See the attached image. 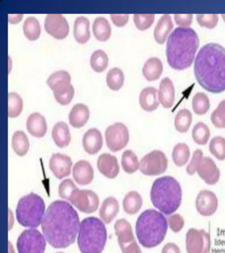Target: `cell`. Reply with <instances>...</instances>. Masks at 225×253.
Here are the masks:
<instances>
[{
	"instance_id": "cell-1",
	"label": "cell",
	"mask_w": 225,
	"mask_h": 253,
	"mask_svg": "<svg viewBox=\"0 0 225 253\" xmlns=\"http://www.w3.org/2000/svg\"><path fill=\"white\" fill-rule=\"evenodd\" d=\"M80 217L68 202L56 201L48 206L42 221L46 240L55 249H66L76 241Z\"/></svg>"
},
{
	"instance_id": "cell-2",
	"label": "cell",
	"mask_w": 225,
	"mask_h": 253,
	"mask_svg": "<svg viewBox=\"0 0 225 253\" xmlns=\"http://www.w3.org/2000/svg\"><path fill=\"white\" fill-rule=\"evenodd\" d=\"M197 83L209 92L219 94L225 90V48L209 43L199 49L194 62Z\"/></svg>"
},
{
	"instance_id": "cell-3",
	"label": "cell",
	"mask_w": 225,
	"mask_h": 253,
	"mask_svg": "<svg viewBox=\"0 0 225 253\" xmlns=\"http://www.w3.org/2000/svg\"><path fill=\"white\" fill-rule=\"evenodd\" d=\"M199 45L196 32L190 27H178L172 32L167 43L168 63L175 70H185L192 65Z\"/></svg>"
},
{
	"instance_id": "cell-4",
	"label": "cell",
	"mask_w": 225,
	"mask_h": 253,
	"mask_svg": "<svg viewBox=\"0 0 225 253\" xmlns=\"http://www.w3.org/2000/svg\"><path fill=\"white\" fill-rule=\"evenodd\" d=\"M167 219L155 209H147L138 217L135 233L138 241L143 247L153 249L159 246L167 236Z\"/></svg>"
},
{
	"instance_id": "cell-5",
	"label": "cell",
	"mask_w": 225,
	"mask_h": 253,
	"mask_svg": "<svg viewBox=\"0 0 225 253\" xmlns=\"http://www.w3.org/2000/svg\"><path fill=\"white\" fill-rule=\"evenodd\" d=\"M150 197L154 207L166 216L176 213L182 201V189L176 178L165 175L152 185Z\"/></svg>"
},
{
	"instance_id": "cell-6",
	"label": "cell",
	"mask_w": 225,
	"mask_h": 253,
	"mask_svg": "<svg viewBox=\"0 0 225 253\" xmlns=\"http://www.w3.org/2000/svg\"><path fill=\"white\" fill-rule=\"evenodd\" d=\"M107 240V231L103 221L98 217H88L80 223L78 237L82 253H102Z\"/></svg>"
},
{
	"instance_id": "cell-7",
	"label": "cell",
	"mask_w": 225,
	"mask_h": 253,
	"mask_svg": "<svg viewBox=\"0 0 225 253\" xmlns=\"http://www.w3.org/2000/svg\"><path fill=\"white\" fill-rule=\"evenodd\" d=\"M46 206L44 200L36 193H31L19 200L16 209V217L19 224L31 229L42 223Z\"/></svg>"
},
{
	"instance_id": "cell-8",
	"label": "cell",
	"mask_w": 225,
	"mask_h": 253,
	"mask_svg": "<svg viewBox=\"0 0 225 253\" xmlns=\"http://www.w3.org/2000/svg\"><path fill=\"white\" fill-rule=\"evenodd\" d=\"M46 247V239L36 229H25L17 239L18 253H45Z\"/></svg>"
},
{
	"instance_id": "cell-9",
	"label": "cell",
	"mask_w": 225,
	"mask_h": 253,
	"mask_svg": "<svg viewBox=\"0 0 225 253\" xmlns=\"http://www.w3.org/2000/svg\"><path fill=\"white\" fill-rule=\"evenodd\" d=\"M169 167V160L165 152L155 150L140 160L139 170L146 176H159L165 173Z\"/></svg>"
},
{
	"instance_id": "cell-10",
	"label": "cell",
	"mask_w": 225,
	"mask_h": 253,
	"mask_svg": "<svg viewBox=\"0 0 225 253\" xmlns=\"http://www.w3.org/2000/svg\"><path fill=\"white\" fill-rule=\"evenodd\" d=\"M70 201L74 207L82 212L93 213L99 206V198L92 190H80L78 187L73 191L69 197Z\"/></svg>"
},
{
	"instance_id": "cell-11",
	"label": "cell",
	"mask_w": 225,
	"mask_h": 253,
	"mask_svg": "<svg viewBox=\"0 0 225 253\" xmlns=\"http://www.w3.org/2000/svg\"><path fill=\"white\" fill-rule=\"evenodd\" d=\"M106 145L110 151L116 152L125 148L130 140L127 126L120 122L108 126L105 131Z\"/></svg>"
},
{
	"instance_id": "cell-12",
	"label": "cell",
	"mask_w": 225,
	"mask_h": 253,
	"mask_svg": "<svg viewBox=\"0 0 225 253\" xmlns=\"http://www.w3.org/2000/svg\"><path fill=\"white\" fill-rule=\"evenodd\" d=\"M211 248L210 235L204 229L190 228L185 234L187 253H209Z\"/></svg>"
},
{
	"instance_id": "cell-13",
	"label": "cell",
	"mask_w": 225,
	"mask_h": 253,
	"mask_svg": "<svg viewBox=\"0 0 225 253\" xmlns=\"http://www.w3.org/2000/svg\"><path fill=\"white\" fill-rule=\"evenodd\" d=\"M219 207V200L216 194L210 190L203 189L199 192L195 199V209L203 217L214 215Z\"/></svg>"
},
{
	"instance_id": "cell-14",
	"label": "cell",
	"mask_w": 225,
	"mask_h": 253,
	"mask_svg": "<svg viewBox=\"0 0 225 253\" xmlns=\"http://www.w3.org/2000/svg\"><path fill=\"white\" fill-rule=\"evenodd\" d=\"M45 29L47 33L58 40L66 39L70 32L68 21L61 14H48L45 18Z\"/></svg>"
},
{
	"instance_id": "cell-15",
	"label": "cell",
	"mask_w": 225,
	"mask_h": 253,
	"mask_svg": "<svg viewBox=\"0 0 225 253\" xmlns=\"http://www.w3.org/2000/svg\"><path fill=\"white\" fill-rule=\"evenodd\" d=\"M197 174L209 185H216L220 180V169L214 160L208 156H203L197 168Z\"/></svg>"
},
{
	"instance_id": "cell-16",
	"label": "cell",
	"mask_w": 225,
	"mask_h": 253,
	"mask_svg": "<svg viewBox=\"0 0 225 253\" xmlns=\"http://www.w3.org/2000/svg\"><path fill=\"white\" fill-rule=\"evenodd\" d=\"M47 84L54 92L55 98L68 92L74 88L71 84V76L68 71H58L52 73L46 81Z\"/></svg>"
},
{
	"instance_id": "cell-17",
	"label": "cell",
	"mask_w": 225,
	"mask_h": 253,
	"mask_svg": "<svg viewBox=\"0 0 225 253\" xmlns=\"http://www.w3.org/2000/svg\"><path fill=\"white\" fill-rule=\"evenodd\" d=\"M73 162L70 156L60 153L53 154L49 161V168L58 179L70 175Z\"/></svg>"
},
{
	"instance_id": "cell-18",
	"label": "cell",
	"mask_w": 225,
	"mask_h": 253,
	"mask_svg": "<svg viewBox=\"0 0 225 253\" xmlns=\"http://www.w3.org/2000/svg\"><path fill=\"white\" fill-rule=\"evenodd\" d=\"M97 168L100 173L108 179H114L120 172L117 158L108 153H103L98 156Z\"/></svg>"
},
{
	"instance_id": "cell-19",
	"label": "cell",
	"mask_w": 225,
	"mask_h": 253,
	"mask_svg": "<svg viewBox=\"0 0 225 253\" xmlns=\"http://www.w3.org/2000/svg\"><path fill=\"white\" fill-rule=\"evenodd\" d=\"M73 177L79 185H90L94 179V169L91 164L84 160L76 162L73 168Z\"/></svg>"
},
{
	"instance_id": "cell-20",
	"label": "cell",
	"mask_w": 225,
	"mask_h": 253,
	"mask_svg": "<svg viewBox=\"0 0 225 253\" xmlns=\"http://www.w3.org/2000/svg\"><path fill=\"white\" fill-rule=\"evenodd\" d=\"M82 142L85 151L90 155H94L101 150L103 144L101 132L97 128H90L84 134Z\"/></svg>"
},
{
	"instance_id": "cell-21",
	"label": "cell",
	"mask_w": 225,
	"mask_h": 253,
	"mask_svg": "<svg viewBox=\"0 0 225 253\" xmlns=\"http://www.w3.org/2000/svg\"><path fill=\"white\" fill-rule=\"evenodd\" d=\"M159 103V91L154 87H146L140 92L139 104L144 111L153 112L157 110Z\"/></svg>"
},
{
	"instance_id": "cell-22",
	"label": "cell",
	"mask_w": 225,
	"mask_h": 253,
	"mask_svg": "<svg viewBox=\"0 0 225 253\" xmlns=\"http://www.w3.org/2000/svg\"><path fill=\"white\" fill-rule=\"evenodd\" d=\"M27 129L31 135L42 138L47 132L46 119L38 112L33 113L27 120Z\"/></svg>"
},
{
	"instance_id": "cell-23",
	"label": "cell",
	"mask_w": 225,
	"mask_h": 253,
	"mask_svg": "<svg viewBox=\"0 0 225 253\" xmlns=\"http://www.w3.org/2000/svg\"><path fill=\"white\" fill-rule=\"evenodd\" d=\"M159 100L165 108H172L175 100V89L169 77L162 79L159 85Z\"/></svg>"
},
{
	"instance_id": "cell-24",
	"label": "cell",
	"mask_w": 225,
	"mask_h": 253,
	"mask_svg": "<svg viewBox=\"0 0 225 253\" xmlns=\"http://www.w3.org/2000/svg\"><path fill=\"white\" fill-rule=\"evenodd\" d=\"M90 112L88 106L82 103L74 105L69 114V122L74 128L83 127L90 119Z\"/></svg>"
},
{
	"instance_id": "cell-25",
	"label": "cell",
	"mask_w": 225,
	"mask_h": 253,
	"mask_svg": "<svg viewBox=\"0 0 225 253\" xmlns=\"http://www.w3.org/2000/svg\"><path fill=\"white\" fill-rule=\"evenodd\" d=\"M120 211L118 200L113 197L106 198L100 207L99 215L103 222L106 224L111 223Z\"/></svg>"
},
{
	"instance_id": "cell-26",
	"label": "cell",
	"mask_w": 225,
	"mask_h": 253,
	"mask_svg": "<svg viewBox=\"0 0 225 253\" xmlns=\"http://www.w3.org/2000/svg\"><path fill=\"white\" fill-rule=\"evenodd\" d=\"M173 23L170 15L165 14L162 16L154 30L155 41L159 44H163L167 41L168 35L173 30Z\"/></svg>"
},
{
	"instance_id": "cell-27",
	"label": "cell",
	"mask_w": 225,
	"mask_h": 253,
	"mask_svg": "<svg viewBox=\"0 0 225 253\" xmlns=\"http://www.w3.org/2000/svg\"><path fill=\"white\" fill-rule=\"evenodd\" d=\"M52 137L59 148L67 147L71 142V134L68 124L64 122L56 123L53 126Z\"/></svg>"
},
{
	"instance_id": "cell-28",
	"label": "cell",
	"mask_w": 225,
	"mask_h": 253,
	"mask_svg": "<svg viewBox=\"0 0 225 253\" xmlns=\"http://www.w3.org/2000/svg\"><path fill=\"white\" fill-rule=\"evenodd\" d=\"M90 21L88 18L81 16L74 22V36L78 43L84 44L88 42L90 37Z\"/></svg>"
},
{
	"instance_id": "cell-29",
	"label": "cell",
	"mask_w": 225,
	"mask_h": 253,
	"mask_svg": "<svg viewBox=\"0 0 225 253\" xmlns=\"http://www.w3.org/2000/svg\"><path fill=\"white\" fill-rule=\"evenodd\" d=\"M163 71V65L158 57L148 59L143 65V75L148 81L158 80Z\"/></svg>"
},
{
	"instance_id": "cell-30",
	"label": "cell",
	"mask_w": 225,
	"mask_h": 253,
	"mask_svg": "<svg viewBox=\"0 0 225 253\" xmlns=\"http://www.w3.org/2000/svg\"><path fill=\"white\" fill-rule=\"evenodd\" d=\"M143 206V199L138 192L132 191L126 194L123 201V209L127 214L135 215Z\"/></svg>"
},
{
	"instance_id": "cell-31",
	"label": "cell",
	"mask_w": 225,
	"mask_h": 253,
	"mask_svg": "<svg viewBox=\"0 0 225 253\" xmlns=\"http://www.w3.org/2000/svg\"><path fill=\"white\" fill-rule=\"evenodd\" d=\"M92 32L98 41L101 42L108 41L112 33L109 22L103 17H96L92 24Z\"/></svg>"
},
{
	"instance_id": "cell-32",
	"label": "cell",
	"mask_w": 225,
	"mask_h": 253,
	"mask_svg": "<svg viewBox=\"0 0 225 253\" xmlns=\"http://www.w3.org/2000/svg\"><path fill=\"white\" fill-rule=\"evenodd\" d=\"M114 230L118 237V244L135 239L132 225L126 219H118L114 223Z\"/></svg>"
},
{
	"instance_id": "cell-33",
	"label": "cell",
	"mask_w": 225,
	"mask_h": 253,
	"mask_svg": "<svg viewBox=\"0 0 225 253\" xmlns=\"http://www.w3.org/2000/svg\"><path fill=\"white\" fill-rule=\"evenodd\" d=\"M172 158L174 164L177 167L181 168L187 166L190 159V150L184 142L176 144L172 152Z\"/></svg>"
},
{
	"instance_id": "cell-34",
	"label": "cell",
	"mask_w": 225,
	"mask_h": 253,
	"mask_svg": "<svg viewBox=\"0 0 225 253\" xmlns=\"http://www.w3.org/2000/svg\"><path fill=\"white\" fill-rule=\"evenodd\" d=\"M11 145L15 153L19 156L26 155L30 147V143L27 134L21 130H17L14 132Z\"/></svg>"
},
{
	"instance_id": "cell-35",
	"label": "cell",
	"mask_w": 225,
	"mask_h": 253,
	"mask_svg": "<svg viewBox=\"0 0 225 253\" xmlns=\"http://www.w3.org/2000/svg\"><path fill=\"white\" fill-rule=\"evenodd\" d=\"M192 114L187 109L179 111L175 118V127L180 133H185L188 131L192 123Z\"/></svg>"
},
{
	"instance_id": "cell-36",
	"label": "cell",
	"mask_w": 225,
	"mask_h": 253,
	"mask_svg": "<svg viewBox=\"0 0 225 253\" xmlns=\"http://www.w3.org/2000/svg\"><path fill=\"white\" fill-rule=\"evenodd\" d=\"M122 167L128 174L135 173L139 169L140 162L135 152L131 150H127L123 152L122 156Z\"/></svg>"
},
{
	"instance_id": "cell-37",
	"label": "cell",
	"mask_w": 225,
	"mask_h": 253,
	"mask_svg": "<svg viewBox=\"0 0 225 253\" xmlns=\"http://www.w3.org/2000/svg\"><path fill=\"white\" fill-rule=\"evenodd\" d=\"M191 136L195 144L200 146L205 145L210 138V129L204 123L198 122L193 126Z\"/></svg>"
},
{
	"instance_id": "cell-38",
	"label": "cell",
	"mask_w": 225,
	"mask_h": 253,
	"mask_svg": "<svg viewBox=\"0 0 225 253\" xmlns=\"http://www.w3.org/2000/svg\"><path fill=\"white\" fill-rule=\"evenodd\" d=\"M23 32L29 41H35L40 37L41 28L38 19L35 17H27L23 24Z\"/></svg>"
},
{
	"instance_id": "cell-39",
	"label": "cell",
	"mask_w": 225,
	"mask_h": 253,
	"mask_svg": "<svg viewBox=\"0 0 225 253\" xmlns=\"http://www.w3.org/2000/svg\"><path fill=\"white\" fill-rule=\"evenodd\" d=\"M210 108V102L206 94L197 92L192 99V109L197 116L206 114Z\"/></svg>"
},
{
	"instance_id": "cell-40",
	"label": "cell",
	"mask_w": 225,
	"mask_h": 253,
	"mask_svg": "<svg viewBox=\"0 0 225 253\" xmlns=\"http://www.w3.org/2000/svg\"><path fill=\"white\" fill-rule=\"evenodd\" d=\"M124 75L123 71L118 67L110 69L106 75V84L112 90L117 91L123 86Z\"/></svg>"
},
{
	"instance_id": "cell-41",
	"label": "cell",
	"mask_w": 225,
	"mask_h": 253,
	"mask_svg": "<svg viewBox=\"0 0 225 253\" xmlns=\"http://www.w3.org/2000/svg\"><path fill=\"white\" fill-rule=\"evenodd\" d=\"M90 64L95 72H103L108 65V57L105 51L102 49L94 51L90 57Z\"/></svg>"
},
{
	"instance_id": "cell-42",
	"label": "cell",
	"mask_w": 225,
	"mask_h": 253,
	"mask_svg": "<svg viewBox=\"0 0 225 253\" xmlns=\"http://www.w3.org/2000/svg\"><path fill=\"white\" fill-rule=\"evenodd\" d=\"M209 152L219 161L225 160V138L221 136L213 137L209 142Z\"/></svg>"
},
{
	"instance_id": "cell-43",
	"label": "cell",
	"mask_w": 225,
	"mask_h": 253,
	"mask_svg": "<svg viewBox=\"0 0 225 253\" xmlns=\"http://www.w3.org/2000/svg\"><path fill=\"white\" fill-rule=\"evenodd\" d=\"M23 100L16 92H10L8 94V116L15 118L21 114L23 110Z\"/></svg>"
},
{
	"instance_id": "cell-44",
	"label": "cell",
	"mask_w": 225,
	"mask_h": 253,
	"mask_svg": "<svg viewBox=\"0 0 225 253\" xmlns=\"http://www.w3.org/2000/svg\"><path fill=\"white\" fill-rule=\"evenodd\" d=\"M211 123L216 128H225V100L221 101L211 116Z\"/></svg>"
},
{
	"instance_id": "cell-45",
	"label": "cell",
	"mask_w": 225,
	"mask_h": 253,
	"mask_svg": "<svg viewBox=\"0 0 225 253\" xmlns=\"http://www.w3.org/2000/svg\"><path fill=\"white\" fill-rule=\"evenodd\" d=\"M155 18V14H135L134 22L137 29L143 31L151 27Z\"/></svg>"
},
{
	"instance_id": "cell-46",
	"label": "cell",
	"mask_w": 225,
	"mask_h": 253,
	"mask_svg": "<svg viewBox=\"0 0 225 253\" xmlns=\"http://www.w3.org/2000/svg\"><path fill=\"white\" fill-rule=\"evenodd\" d=\"M197 23L201 27L213 29L216 27L219 21V16L217 14H199L196 15Z\"/></svg>"
},
{
	"instance_id": "cell-47",
	"label": "cell",
	"mask_w": 225,
	"mask_h": 253,
	"mask_svg": "<svg viewBox=\"0 0 225 253\" xmlns=\"http://www.w3.org/2000/svg\"><path fill=\"white\" fill-rule=\"evenodd\" d=\"M167 219L168 226L174 233H178L182 230L185 225L184 218L182 215L180 213H174L168 215Z\"/></svg>"
},
{
	"instance_id": "cell-48",
	"label": "cell",
	"mask_w": 225,
	"mask_h": 253,
	"mask_svg": "<svg viewBox=\"0 0 225 253\" xmlns=\"http://www.w3.org/2000/svg\"><path fill=\"white\" fill-rule=\"evenodd\" d=\"M203 158V153L202 150L200 149L195 150L193 153L192 157L189 160L188 164H187L185 171L187 175L192 176L197 173V168L202 158Z\"/></svg>"
},
{
	"instance_id": "cell-49",
	"label": "cell",
	"mask_w": 225,
	"mask_h": 253,
	"mask_svg": "<svg viewBox=\"0 0 225 253\" xmlns=\"http://www.w3.org/2000/svg\"><path fill=\"white\" fill-rule=\"evenodd\" d=\"M76 187L77 186L75 185L74 182L72 179H64V181L61 182L59 185L58 195L62 199H66L68 201L71 194Z\"/></svg>"
},
{
	"instance_id": "cell-50",
	"label": "cell",
	"mask_w": 225,
	"mask_h": 253,
	"mask_svg": "<svg viewBox=\"0 0 225 253\" xmlns=\"http://www.w3.org/2000/svg\"><path fill=\"white\" fill-rule=\"evenodd\" d=\"M122 253H143L135 239L129 242L120 243Z\"/></svg>"
},
{
	"instance_id": "cell-51",
	"label": "cell",
	"mask_w": 225,
	"mask_h": 253,
	"mask_svg": "<svg viewBox=\"0 0 225 253\" xmlns=\"http://www.w3.org/2000/svg\"><path fill=\"white\" fill-rule=\"evenodd\" d=\"M175 21L176 23L180 27L187 28L191 25L193 21V15L191 14H185V15H180V14H175Z\"/></svg>"
},
{
	"instance_id": "cell-52",
	"label": "cell",
	"mask_w": 225,
	"mask_h": 253,
	"mask_svg": "<svg viewBox=\"0 0 225 253\" xmlns=\"http://www.w3.org/2000/svg\"><path fill=\"white\" fill-rule=\"evenodd\" d=\"M110 18L116 27H124L129 20L128 14H111Z\"/></svg>"
},
{
	"instance_id": "cell-53",
	"label": "cell",
	"mask_w": 225,
	"mask_h": 253,
	"mask_svg": "<svg viewBox=\"0 0 225 253\" xmlns=\"http://www.w3.org/2000/svg\"><path fill=\"white\" fill-rule=\"evenodd\" d=\"M161 253H181L180 249L175 243H168L163 247Z\"/></svg>"
},
{
	"instance_id": "cell-54",
	"label": "cell",
	"mask_w": 225,
	"mask_h": 253,
	"mask_svg": "<svg viewBox=\"0 0 225 253\" xmlns=\"http://www.w3.org/2000/svg\"><path fill=\"white\" fill-rule=\"evenodd\" d=\"M23 15H9V22L11 24H17L23 19Z\"/></svg>"
},
{
	"instance_id": "cell-55",
	"label": "cell",
	"mask_w": 225,
	"mask_h": 253,
	"mask_svg": "<svg viewBox=\"0 0 225 253\" xmlns=\"http://www.w3.org/2000/svg\"><path fill=\"white\" fill-rule=\"evenodd\" d=\"M9 253H15L14 249H13V245L10 242H9Z\"/></svg>"
},
{
	"instance_id": "cell-56",
	"label": "cell",
	"mask_w": 225,
	"mask_h": 253,
	"mask_svg": "<svg viewBox=\"0 0 225 253\" xmlns=\"http://www.w3.org/2000/svg\"><path fill=\"white\" fill-rule=\"evenodd\" d=\"M221 16H222L223 21H224V22L225 23V14H223V15Z\"/></svg>"
},
{
	"instance_id": "cell-57",
	"label": "cell",
	"mask_w": 225,
	"mask_h": 253,
	"mask_svg": "<svg viewBox=\"0 0 225 253\" xmlns=\"http://www.w3.org/2000/svg\"><path fill=\"white\" fill-rule=\"evenodd\" d=\"M63 253V252H58V253Z\"/></svg>"
}]
</instances>
